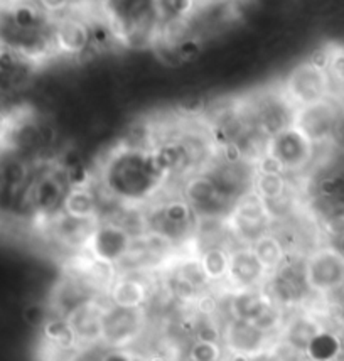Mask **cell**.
<instances>
[{
    "label": "cell",
    "instance_id": "5b68a950",
    "mask_svg": "<svg viewBox=\"0 0 344 361\" xmlns=\"http://www.w3.org/2000/svg\"><path fill=\"white\" fill-rule=\"evenodd\" d=\"M284 93L297 108L316 103L334 95L333 79L327 68L314 65L309 60L300 63L287 74Z\"/></svg>",
    "mask_w": 344,
    "mask_h": 361
},
{
    "label": "cell",
    "instance_id": "484cf974",
    "mask_svg": "<svg viewBox=\"0 0 344 361\" xmlns=\"http://www.w3.org/2000/svg\"><path fill=\"white\" fill-rule=\"evenodd\" d=\"M43 338L54 350L60 353H71L78 348V338L73 327L70 326L68 319L65 316H53L46 319L43 326Z\"/></svg>",
    "mask_w": 344,
    "mask_h": 361
},
{
    "label": "cell",
    "instance_id": "5bb4252c",
    "mask_svg": "<svg viewBox=\"0 0 344 361\" xmlns=\"http://www.w3.org/2000/svg\"><path fill=\"white\" fill-rule=\"evenodd\" d=\"M144 308L105 306L102 314V343L110 348H125L144 329Z\"/></svg>",
    "mask_w": 344,
    "mask_h": 361
},
{
    "label": "cell",
    "instance_id": "f35d334b",
    "mask_svg": "<svg viewBox=\"0 0 344 361\" xmlns=\"http://www.w3.org/2000/svg\"><path fill=\"white\" fill-rule=\"evenodd\" d=\"M250 322H253L258 329L274 334L275 331H279L280 327H282V322H284L282 308H280L279 304H275V302H272V304L268 306V308L263 310L260 316H257L253 321H250Z\"/></svg>",
    "mask_w": 344,
    "mask_h": 361
},
{
    "label": "cell",
    "instance_id": "9a60e30c",
    "mask_svg": "<svg viewBox=\"0 0 344 361\" xmlns=\"http://www.w3.org/2000/svg\"><path fill=\"white\" fill-rule=\"evenodd\" d=\"M132 242L133 237L127 230L110 221H100L88 240L85 251L96 262L115 268L117 263L128 254Z\"/></svg>",
    "mask_w": 344,
    "mask_h": 361
},
{
    "label": "cell",
    "instance_id": "d4e9b609",
    "mask_svg": "<svg viewBox=\"0 0 344 361\" xmlns=\"http://www.w3.org/2000/svg\"><path fill=\"white\" fill-rule=\"evenodd\" d=\"M61 209L74 216L100 218V195L91 186L70 188Z\"/></svg>",
    "mask_w": 344,
    "mask_h": 361
},
{
    "label": "cell",
    "instance_id": "ba28073f",
    "mask_svg": "<svg viewBox=\"0 0 344 361\" xmlns=\"http://www.w3.org/2000/svg\"><path fill=\"white\" fill-rule=\"evenodd\" d=\"M226 223L234 240L243 245H251L274 230V221L263 206V201L255 192L243 196L234 203L230 215L226 216Z\"/></svg>",
    "mask_w": 344,
    "mask_h": 361
},
{
    "label": "cell",
    "instance_id": "d6986e66",
    "mask_svg": "<svg viewBox=\"0 0 344 361\" xmlns=\"http://www.w3.org/2000/svg\"><path fill=\"white\" fill-rule=\"evenodd\" d=\"M51 31L54 51L66 56H81L91 48L90 24L71 12L58 15V19L53 20Z\"/></svg>",
    "mask_w": 344,
    "mask_h": 361
},
{
    "label": "cell",
    "instance_id": "2e32d148",
    "mask_svg": "<svg viewBox=\"0 0 344 361\" xmlns=\"http://www.w3.org/2000/svg\"><path fill=\"white\" fill-rule=\"evenodd\" d=\"M98 223L100 218L74 216L60 209L51 215L49 233H51V240L61 250L71 251V254H81L86 250L88 240H90L91 233L95 232Z\"/></svg>",
    "mask_w": 344,
    "mask_h": 361
},
{
    "label": "cell",
    "instance_id": "e0dca14e",
    "mask_svg": "<svg viewBox=\"0 0 344 361\" xmlns=\"http://www.w3.org/2000/svg\"><path fill=\"white\" fill-rule=\"evenodd\" d=\"M274 334L258 329L253 322L230 317L225 327H221V343L226 350L238 356L262 355L270 344Z\"/></svg>",
    "mask_w": 344,
    "mask_h": 361
},
{
    "label": "cell",
    "instance_id": "3957f363",
    "mask_svg": "<svg viewBox=\"0 0 344 361\" xmlns=\"http://www.w3.org/2000/svg\"><path fill=\"white\" fill-rule=\"evenodd\" d=\"M145 221L149 233L164 242L183 245L194 237L198 216L184 198L167 199L145 209Z\"/></svg>",
    "mask_w": 344,
    "mask_h": 361
},
{
    "label": "cell",
    "instance_id": "ffe728a7",
    "mask_svg": "<svg viewBox=\"0 0 344 361\" xmlns=\"http://www.w3.org/2000/svg\"><path fill=\"white\" fill-rule=\"evenodd\" d=\"M268 274L270 272L262 265L250 245L230 250V268L226 280L233 291L260 287L265 284Z\"/></svg>",
    "mask_w": 344,
    "mask_h": 361
},
{
    "label": "cell",
    "instance_id": "ab89813d",
    "mask_svg": "<svg viewBox=\"0 0 344 361\" xmlns=\"http://www.w3.org/2000/svg\"><path fill=\"white\" fill-rule=\"evenodd\" d=\"M221 350L220 343H211V341H199L194 339L190 348V358L196 361H213L221 358Z\"/></svg>",
    "mask_w": 344,
    "mask_h": 361
},
{
    "label": "cell",
    "instance_id": "4fadbf2b",
    "mask_svg": "<svg viewBox=\"0 0 344 361\" xmlns=\"http://www.w3.org/2000/svg\"><path fill=\"white\" fill-rule=\"evenodd\" d=\"M343 105L344 103L339 102V98H336V95H331L316 103L299 107L293 125L299 127L317 147L329 145L336 120L341 113Z\"/></svg>",
    "mask_w": 344,
    "mask_h": 361
},
{
    "label": "cell",
    "instance_id": "4316f807",
    "mask_svg": "<svg viewBox=\"0 0 344 361\" xmlns=\"http://www.w3.org/2000/svg\"><path fill=\"white\" fill-rule=\"evenodd\" d=\"M251 250L257 255V258L262 262V265L267 268L268 272H274L279 268L287 258L289 251L285 245L274 232L263 235L257 242L251 243Z\"/></svg>",
    "mask_w": 344,
    "mask_h": 361
},
{
    "label": "cell",
    "instance_id": "ac0fdd59",
    "mask_svg": "<svg viewBox=\"0 0 344 361\" xmlns=\"http://www.w3.org/2000/svg\"><path fill=\"white\" fill-rule=\"evenodd\" d=\"M253 124L245 102L230 103L213 113L209 122V138L215 149L234 144Z\"/></svg>",
    "mask_w": 344,
    "mask_h": 361
},
{
    "label": "cell",
    "instance_id": "ee69618b",
    "mask_svg": "<svg viewBox=\"0 0 344 361\" xmlns=\"http://www.w3.org/2000/svg\"><path fill=\"white\" fill-rule=\"evenodd\" d=\"M24 319L29 326H43L48 319V314H46V309L39 304H31L27 306L26 310H24Z\"/></svg>",
    "mask_w": 344,
    "mask_h": 361
},
{
    "label": "cell",
    "instance_id": "4dcf8cb0",
    "mask_svg": "<svg viewBox=\"0 0 344 361\" xmlns=\"http://www.w3.org/2000/svg\"><path fill=\"white\" fill-rule=\"evenodd\" d=\"M343 343L334 333L327 329H321L310 339L307 350L304 355H307L310 360H334L341 355Z\"/></svg>",
    "mask_w": 344,
    "mask_h": 361
},
{
    "label": "cell",
    "instance_id": "1f68e13d",
    "mask_svg": "<svg viewBox=\"0 0 344 361\" xmlns=\"http://www.w3.org/2000/svg\"><path fill=\"white\" fill-rule=\"evenodd\" d=\"M166 287L171 299L179 302V304L183 306L196 304L201 296V289L196 287L190 279H186L178 268H174V270L167 275Z\"/></svg>",
    "mask_w": 344,
    "mask_h": 361
},
{
    "label": "cell",
    "instance_id": "8992f818",
    "mask_svg": "<svg viewBox=\"0 0 344 361\" xmlns=\"http://www.w3.org/2000/svg\"><path fill=\"white\" fill-rule=\"evenodd\" d=\"M316 150L317 145L293 124L272 136L268 142V154L280 162L287 176L307 171L316 161Z\"/></svg>",
    "mask_w": 344,
    "mask_h": 361
},
{
    "label": "cell",
    "instance_id": "9c48e42d",
    "mask_svg": "<svg viewBox=\"0 0 344 361\" xmlns=\"http://www.w3.org/2000/svg\"><path fill=\"white\" fill-rule=\"evenodd\" d=\"M70 188V180L60 164L48 166L29 183L27 204L39 215L51 216L62 208Z\"/></svg>",
    "mask_w": 344,
    "mask_h": 361
},
{
    "label": "cell",
    "instance_id": "f1b7e54d",
    "mask_svg": "<svg viewBox=\"0 0 344 361\" xmlns=\"http://www.w3.org/2000/svg\"><path fill=\"white\" fill-rule=\"evenodd\" d=\"M199 262L209 284L223 282L228 277L230 250L226 247H209L199 254Z\"/></svg>",
    "mask_w": 344,
    "mask_h": 361
},
{
    "label": "cell",
    "instance_id": "b9f144b4",
    "mask_svg": "<svg viewBox=\"0 0 344 361\" xmlns=\"http://www.w3.org/2000/svg\"><path fill=\"white\" fill-rule=\"evenodd\" d=\"M37 6L53 18L73 9V0H37Z\"/></svg>",
    "mask_w": 344,
    "mask_h": 361
},
{
    "label": "cell",
    "instance_id": "7402d4cb",
    "mask_svg": "<svg viewBox=\"0 0 344 361\" xmlns=\"http://www.w3.org/2000/svg\"><path fill=\"white\" fill-rule=\"evenodd\" d=\"M105 306L95 299H88L66 316L73 327L79 344H96L102 341V314Z\"/></svg>",
    "mask_w": 344,
    "mask_h": 361
},
{
    "label": "cell",
    "instance_id": "7c38bea8",
    "mask_svg": "<svg viewBox=\"0 0 344 361\" xmlns=\"http://www.w3.org/2000/svg\"><path fill=\"white\" fill-rule=\"evenodd\" d=\"M305 279L310 292L329 297L344 284V257L329 245L319 247L305 258Z\"/></svg>",
    "mask_w": 344,
    "mask_h": 361
},
{
    "label": "cell",
    "instance_id": "52a82bcc",
    "mask_svg": "<svg viewBox=\"0 0 344 361\" xmlns=\"http://www.w3.org/2000/svg\"><path fill=\"white\" fill-rule=\"evenodd\" d=\"M263 289L280 308L299 306L310 292L305 279V258H291L287 255L282 265L268 274Z\"/></svg>",
    "mask_w": 344,
    "mask_h": 361
},
{
    "label": "cell",
    "instance_id": "8fae6325",
    "mask_svg": "<svg viewBox=\"0 0 344 361\" xmlns=\"http://www.w3.org/2000/svg\"><path fill=\"white\" fill-rule=\"evenodd\" d=\"M181 195L198 218H226L237 203L218 190L203 172H196L187 178Z\"/></svg>",
    "mask_w": 344,
    "mask_h": 361
},
{
    "label": "cell",
    "instance_id": "d590c367",
    "mask_svg": "<svg viewBox=\"0 0 344 361\" xmlns=\"http://www.w3.org/2000/svg\"><path fill=\"white\" fill-rule=\"evenodd\" d=\"M263 206H265L267 213L270 215L272 221L277 223V221L289 220L293 215V208H296V201H293V196L291 190L284 195L277 196V198L272 199H262Z\"/></svg>",
    "mask_w": 344,
    "mask_h": 361
},
{
    "label": "cell",
    "instance_id": "30bf717a",
    "mask_svg": "<svg viewBox=\"0 0 344 361\" xmlns=\"http://www.w3.org/2000/svg\"><path fill=\"white\" fill-rule=\"evenodd\" d=\"M245 105L253 124L265 130L270 137L291 127L296 120L297 107L285 96L284 91H263L245 102Z\"/></svg>",
    "mask_w": 344,
    "mask_h": 361
},
{
    "label": "cell",
    "instance_id": "83f0119b",
    "mask_svg": "<svg viewBox=\"0 0 344 361\" xmlns=\"http://www.w3.org/2000/svg\"><path fill=\"white\" fill-rule=\"evenodd\" d=\"M322 327L319 326L317 321H314L309 316H296L285 327V341L293 351L304 355L307 350V344L310 339L316 336Z\"/></svg>",
    "mask_w": 344,
    "mask_h": 361
},
{
    "label": "cell",
    "instance_id": "74e56055",
    "mask_svg": "<svg viewBox=\"0 0 344 361\" xmlns=\"http://www.w3.org/2000/svg\"><path fill=\"white\" fill-rule=\"evenodd\" d=\"M327 71L333 79L334 95L341 93L344 96V46H331Z\"/></svg>",
    "mask_w": 344,
    "mask_h": 361
},
{
    "label": "cell",
    "instance_id": "44dd1931",
    "mask_svg": "<svg viewBox=\"0 0 344 361\" xmlns=\"http://www.w3.org/2000/svg\"><path fill=\"white\" fill-rule=\"evenodd\" d=\"M150 291L152 287L147 270L121 272L110 285V304L119 308H144Z\"/></svg>",
    "mask_w": 344,
    "mask_h": 361
},
{
    "label": "cell",
    "instance_id": "d6a6232c",
    "mask_svg": "<svg viewBox=\"0 0 344 361\" xmlns=\"http://www.w3.org/2000/svg\"><path fill=\"white\" fill-rule=\"evenodd\" d=\"M32 176L27 164L20 159H9L0 169V183L9 192H19L29 186Z\"/></svg>",
    "mask_w": 344,
    "mask_h": 361
},
{
    "label": "cell",
    "instance_id": "f546056e",
    "mask_svg": "<svg viewBox=\"0 0 344 361\" xmlns=\"http://www.w3.org/2000/svg\"><path fill=\"white\" fill-rule=\"evenodd\" d=\"M268 142H270V136L265 130L257 127V125H251L234 144H237L240 155L245 161L257 164L268 152Z\"/></svg>",
    "mask_w": 344,
    "mask_h": 361
},
{
    "label": "cell",
    "instance_id": "60d3db41",
    "mask_svg": "<svg viewBox=\"0 0 344 361\" xmlns=\"http://www.w3.org/2000/svg\"><path fill=\"white\" fill-rule=\"evenodd\" d=\"M178 270L181 272L186 279H190L191 282L196 285V287L203 289L209 284L206 275H204V272H203V267H201L199 258L183 260V262L178 265Z\"/></svg>",
    "mask_w": 344,
    "mask_h": 361
},
{
    "label": "cell",
    "instance_id": "836d02e7",
    "mask_svg": "<svg viewBox=\"0 0 344 361\" xmlns=\"http://www.w3.org/2000/svg\"><path fill=\"white\" fill-rule=\"evenodd\" d=\"M196 2L198 0H154L161 26L190 19L196 11Z\"/></svg>",
    "mask_w": 344,
    "mask_h": 361
},
{
    "label": "cell",
    "instance_id": "7bdbcfd3",
    "mask_svg": "<svg viewBox=\"0 0 344 361\" xmlns=\"http://www.w3.org/2000/svg\"><path fill=\"white\" fill-rule=\"evenodd\" d=\"M329 147L333 149V152H344V105L341 108V113H339L338 120H336Z\"/></svg>",
    "mask_w": 344,
    "mask_h": 361
},
{
    "label": "cell",
    "instance_id": "8d00e7d4",
    "mask_svg": "<svg viewBox=\"0 0 344 361\" xmlns=\"http://www.w3.org/2000/svg\"><path fill=\"white\" fill-rule=\"evenodd\" d=\"M192 338L199 341H211L221 343V327L213 321V314L201 313L198 321L191 327Z\"/></svg>",
    "mask_w": 344,
    "mask_h": 361
},
{
    "label": "cell",
    "instance_id": "f6af8a7d",
    "mask_svg": "<svg viewBox=\"0 0 344 361\" xmlns=\"http://www.w3.org/2000/svg\"><path fill=\"white\" fill-rule=\"evenodd\" d=\"M329 297H333V299H334L336 309H338V316L344 322V284L338 289V291L331 294Z\"/></svg>",
    "mask_w": 344,
    "mask_h": 361
},
{
    "label": "cell",
    "instance_id": "7a4b0ae2",
    "mask_svg": "<svg viewBox=\"0 0 344 361\" xmlns=\"http://www.w3.org/2000/svg\"><path fill=\"white\" fill-rule=\"evenodd\" d=\"M105 22L127 48H147L161 37L154 0H100Z\"/></svg>",
    "mask_w": 344,
    "mask_h": 361
},
{
    "label": "cell",
    "instance_id": "bcb514c9",
    "mask_svg": "<svg viewBox=\"0 0 344 361\" xmlns=\"http://www.w3.org/2000/svg\"><path fill=\"white\" fill-rule=\"evenodd\" d=\"M0 96H2V86H0Z\"/></svg>",
    "mask_w": 344,
    "mask_h": 361
},
{
    "label": "cell",
    "instance_id": "277c9868",
    "mask_svg": "<svg viewBox=\"0 0 344 361\" xmlns=\"http://www.w3.org/2000/svg\"><path fill=\"white\" fill-rule=\"evenodd\" d=\"M199 172L206 174L225 196L238 201L243 196L253 192L257 164L245 161V159L230 161L215 152Z\"/></svg>",
    "mask_w": 344,
    "mask_h": 361
},
{
    "label": "cell",
    "instance_id": "e575fe53",
    "mask_svg": "<svg viewBox=\"0 0 344 361\" xmlns=\"http://www.w3.org/2000/svg\"><path fill=\"white\" fill-rule=\"evenodd\" d=\"M289 191V179L284 172H258L255 176L253 192L260 199H272Z\"/></svg>",
    "mask_w": 344,
    "mask_h": 361
},
{
    "label": "cell",
    "instance_id": "6da1fadb",
    "mask_svg": "<svg viewBox=\"0 0 344 361\" xmlns=\"http://www.w3.org/2000/svg\"><path fill=\"white\" fill-rule=\"evenodd\" d=\"M154 149L125 145L105 159L100 167V188L112 201L130 206H144L167 183Z\"/></svg>",
    "mask_w": 344,
    "mask_h": 361
},
{
    "label": "cell",
    "instance_id": "cb8c5ba5",
    "mask_svg": "<svg viewBox=\"0 0 344 361\" xmlns=\"http://www.w3.org/2000/svg\"><path fill=\"white\" fill-rule=\"evenodd\" d=\"M88 299H93V284L79 277H68L58 285L54 294V308L58 316H68L74 308Z\"/></svg>",
    "mask_w": 344,
    "mask_h": 361
},
{
    "label": "cell",
    "instance_id": "603a6c76",
    "mask_svg": "<svg viewBox=\"0 0 344 361\" xmlns=\"http://www.w3.org/2000/svg\"><path fill=\"white\" fill-rule=\"evenodd\" d=\"M272 302L274 301L268 297L263 285L243 289V291H234L232 299H230V317L243 319V321H253Z\"/></svg>",
    "mask_w": 344,
    "mask_h": 361
}]
</instances>
